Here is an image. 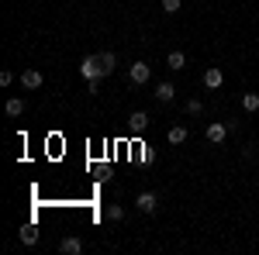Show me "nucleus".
<instances>
[{
  "instance_id": "f257e3e1",
  "label": "nucleus",
  "mask_w": 259,
  "mask_h": 255,
  "mask_svg": "<svg viewBox=\"0 0 259 255\" xmlns=\"http://www.w3.org/2000/svg\"><path fill=\"white\" fill-rule=\"evenodd\" d=\"M135 207H139L142 214H156V211H159V196L152 193V190H142L139 200H135Z\"/></svg>"
},
{
  "instance_id": "f03ea898",
  "label": "nucleus",
  "mask_w": 259,
  "mask_h": 255,
  "mask_svg": "<svg viewBox=\"0 0 259 255\" xmlns=\"http://www.w3.org/2000/svg\"><path fill=\"white\" fill-rule=\"evenodd\" d=\"M204 138H207L211 145H221V141L228 138V124H221V121H211V124L204 128Z\"/></svg>"
},
{
  "instance_id": "7ed1b4c3",
  "label": "nucleus",
  "mask_w": 259,
  "mask_h": 255,
  "mask_svg": "<svg viewBox=\"0 0 259 255\" xmlns=\"http://www.w3.org/2000/svg\"><path fill=\"white\" fill-rule=\"evenodd\" d=\"M80 73L87 76V83H94V79H100L104 73H100V62H97V56H87L83 59V66H80Z\"/></svg>"
},
{
  "instance_id": "20e7f679",
  "label": "nucleus",
  "mask_w": 259,
  "mask_h": 255,
  "mask_svg": "<svg viewBox=\"0 0 259 255\" xmlns=\"http://www.w3.org/2000/svg\"><path fill=\"white\" fill-rule=\"evenodd\" d=\"M149 76H152L149 62H132V83H135V86H142V83H149Z\"/></svg>"
},
{
  "instance_id": "39448f33",
  "label": "nucleus",
  "mask_w": 259,
  "mask_h": 255,
  "mask_svg": "<svg viewBox=\"0 0 259 255\" xmlns=\"http://www.w3.org/2000/svg\"><path fill=\"white\" fill-rule=\"evenodd\" d=\"M221 83H225V73H221L218 66L204 69V86H207V90H221Z\"/></svg>"
},
{
  "instance_id": "423d86ee",
  "label": "nucleus",
  "mask_w": 259,
  "mask_h": 255,
  "mask_svg": "<svg viewBox=\"0 0 259 255\" xmlns=\"http://www.w3.org/2000/svg\"><path fill=\"white\" fill-rule=\"evenodd\" d=\"M128 128H132V135H142V131L149 128V114H145V111H135V114L128 118Z\"/></svg>"
},
{
  "instance_id": "0eeeda50",
  "label": "nucleus",
  "mask_w": 259,
  "mask_h": 255,
  "mask_svg": "<svg viewBox=\"0 0 259 255\" xmlns=\"http://www.w3.org/2000/svg\"><path fill=\"white\" fill-rule=\"evenodd\" d=\"M97 62H100V73H104V76H111V73H114V66H118V56H114V52H97Z\"/></svg>"
},
{
  "instance_id": "6e6552de",
  "label": "nucleus",
  "mask_w": 259,
  "mask_h": 255,
  "mask_svg": "<svg viewBox=\"0 0 259 255\" xmlns=\"http://www.w3.org/2000/svg\"><path fill=\"white\" fill-rule=\"evenodd\" d=\"M21 86H24V90H38L41 86V73L38 69H24V73H21Z\"/></svg>"
},
{
  "instance_id": "1a4fd4ad",
  "label": "nucleus",
  "mask_w": 259,
  "mask_h": 255,
  "mask_svg": "<svg viewBox=\"0 0 259 255\" xmlns=\"http://www.w3.org/2000/svg\"><path fill=\"white\" fill-rule=\"evenodd\" d=\"M59 252H66V255H80L83 252V241L80 238H73V235H66L59 241Z\"/></svg>"
},
{
  "instance_id": "9d476101",
  "label": "nucleus",
  "mask_w": 259,
  "mask_h": 255,
  "mask_svg": "<svg viewBox=\"0 0 259 255\" xmlns=\"http://www.w3.org/2000/svg\"><path fill=\"white\" fill-rule=\"evenodd\" d=\"M173 97H177V86H173V83H159V86H156V100H159V104H169Z\"/></svg>"
},
{
  "instance_id": "9b49d317",
  "label": "nucleus",
  "mask_w": 259,
  "mask_h": 255,
  "mask_svg": "<svg viewBox=\"0 0 259 255\" xmlns=\"http://www.w3.org/2000/svg\"><path fill=\"white\" fill-rule=\"evenodd\" d=\"M35 241H38V228L35 224H24L21 228V245H35Z\"/></svg>"
},
{
  "instance_id": "f8f14e48",
  "label": "nucleus",
  "mask_w": 259,
  "mask_h": 255,
  "mask_svg": "<svg viewBox=\"0 0 259 255\" xmlns=\"http://www.w3.org/2000/svg\"><path fill=\"white\" fill-rule=\"evenodd\" d=\"M242 111L256 114V111H259V93H242Z\"/></svg>"
},
{
  "instance_id": "ddd939ff",
  "label": "nucleus",
  "mask_w": 259,
  "mask_h": 255,
  "mask_svg": "<svg viewBox=\"0 0 259 255\" xmlns=\"http://www.w3.org/2000/svg\"><path fill=\"white\" fill-rule=\"evenodd\" d=\"M166 66H169L173 73H180V69L187 66V56H183V52H169V59H166Z\"/></svg>"
},
{
  "instance_id": "4468645a",
  "label": "nucleus",
  "mask_w": 259,
  "mask_h": 255,
  "mask_svg": "<svg viewBox=\"0 0 259 255\" xmlns=\"http://www.w3.org/2000/svg\"><path fill=\"white\" fill-rule=\"evenodd\" d=\"M187 141V128L177 124V128H169V145H183Z\"/></svg>"
},
{
  "instance_id": "2eb2a0df",
  "label": "nucleus",
  "mask_w": 259,
  "mask_h": 255,
  "mask_svg": "<svg viewBox=\"0 0 259 255\" xmlns=\"http://www.w3.org/2000/svg\"><path fill=\"white\" fill-rule=\"evenodd\" d=\"M7 114H11V118L24 114V100H21V97H11V100H7Z\"/></svg>"
},
{
  "instance_id": "dca6fc26",
  "label": "nucleus",
  "mask_w": 259,
  "mask_h": 255,
  "mask_svg": "<svg viewBox=\"0 0 259 255\" xmlns=\"http://www.w3.org/2000/svg\"><path fill=\"white\" fill-rule=\"evenodd\" d=\"M187 114H190V118H200V114H204V104H200L197 97H190L187 100Z\"/></svg>"
},
{
  "instance_id": "f3484780",
  "label": "nucleus",
  "mask_w": 259,
  "mask_h": 255,
  "mask_svg": "<svg viewBox=\"0 0 259 255\" xmlns=\"http://www.w3.org/2000/svg\"><path fill=\"white\" fill-rule=\"evenodd\" d=\"M107 217H111V221H121V217H124V207H121V203H111V207H107Z\"/></svg>"
},
{
  "instance_id": "a211bd4d",
  "label": "nucleus",
  "mask_w": 259,
  "mask_h": 255,
  "mask_svg": "<svg viewBox=\"0 0 259 255\" xmlns=\"http://www.w3.org/2000/svg\"><path fill=\"white\" fill-rule=\"evenodd\" d=\"M162 11H166V14H177V11H180V0H162Z\"/></svg>"
},
{
  "instance_id": "6ab92c4d",
  "label": "nucleus",
  "mask_w": 259,
  "mask_h": 255,
  "mask_svg": "<svg viewBox=\"0 0 259 255\" xmlns=\"http://www.w3.org/2000/svg\"><path fill=\"white\" fill-rule=\"evenodd\" d=\"M11 79H14L11 69H0V86H11Z\"/></svg>"
}]
</instances>
